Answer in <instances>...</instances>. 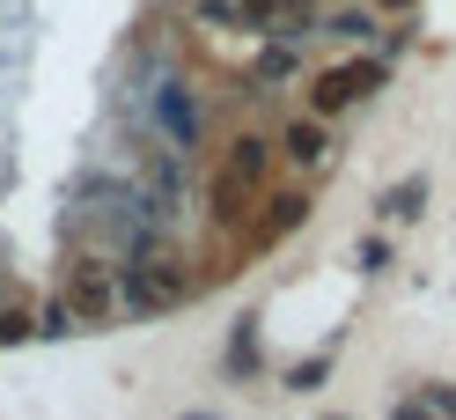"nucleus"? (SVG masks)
I'll return each mask as SVG.
<instances>
[{
    "instance_id": "nucleus-2",
    "label": "nucleus",
    "mask_w": 456,
    "mask_h": 420,
    "mask_svg": "<svg viewBox=\"0 0 456 420\" xmlns=\"http://www.w3.org/2000/svg\"><path fill=\"white\" fill-rule=\"evenodd\" d=\"M258 185H265V140H236L228 148V162H221V177H214V214L221 221H236V214H250V200H258Z\"/></svg>"
},
{
    "instance_id": "nucleus-10",
    "label": "nucleus",
    "mask_w": 456,
    "mask_h": 420,
    "mask_svg": "<svg viewBox=\"0 0 456 420\" xmlns=\"http://www.w3.org/2000/svg\"><path fill=\"white\" fill-rule=\"evenodd\" d=\"M383 8H390V15H405V8H412V0H383Z\"/></svg>"
},
{
    "instance_id": "nucleus-3",
    "label": "nucleus",
    "mask_w": 456,
    "mask_h": 420,
    "mask_svg": "<svg viewBox=\"0 0 456 420\" xmlns=\"http://www.w3.org/2000/svg\"><path fill=\"white\" fill-rule=\"evenodd\" d=\"M376 81H383V74L368 67V60H346V67H324V74H317V89H309V119L324 126L331 111H346V103H361L368 89H376Z\"/></svg>"
},
{
    "instance_id": "nucleus-6",
    "label": "nucleus",
    "mask_w": 456,
    "mask_h": 420,
    "mask_svg": "<svg viewBox=\"0 0 456 420\" xmlns=\"http://www.w3.org/2000/svg\"><path fill=\"white\" fill-rule=\"evenodd\" d=\"M419 399H427L435 420H456V391H449V383H419Z\"/></svg>"
},
{
    "instance_id": "nucleus-4",
    "label": "nucleus",
    "mask_w": 456,
    "mask_h": 420,
    "mask_svg": "<svg viewBox=\"0 0 456 420\" xmlns=\"http://www.w3.org/2000/svg\"><path fill=\"white\" fill-rule=\"evenodd\" d=\"M280 148H288V162H302V170H317V162L331 155V140H324V126H317V119H295L288 133H280Z\"/></svg>"
},
{
    "instance_id": "nucleus-5",
    "label": "nucleus",
    "mask_w": 456,
    "mask_h": 420,
    "mask_svg": "<svg viewBox=\"0 0 456 420\" xmlns=\"http://www.w3.org/2000/svg\"><path fill=\"white\" fill-rule=\"evenodd\" d=\"M126 295H133V302H169V295H184V280L169 273V266H140Z\"/></svg>"
},
{
    "instance_id": "nucleus-9",
    "label": "nucleus",
    "mask_w": 456,
    "mask_h": 420,
    "mask_svg": "<svg viewBox=\"0 0 456 420\" xmlns=\"http://www.w3.org/2000/svg\"><path fill=\"white\" fill-rule=\"evenodd\" d=\"M243 15H250V22H273V15H280V0H243Z\"/></svg>"
},
{
    "instance_id": "nucleus-1",
    "label": "nucleus",
    "mask_w": 456,
    "mask_h": 420,
    "mask_svg": "<svg viewBox=\"0 0 456 420\" xmlns=\"http://www.w3.org/2000/svg\"><path fill=\"white\" fill-rule=\"evenodd\" d=\"M60 310H67V325H110V317H118V266L96 259V251L67 259V273H60Z\"/></svg>"
},
{
    "instance_id": "nucleus-7",
    "label": "nucleus",
    "mask_w": 456,
    "mask_h": 420,
    "mask_svg": "<svg viewBox=\"0 0 456 420\" xmlns=\"http://www.w3.org/2000/svg\"><path fill=\"white\" fill-rule=\"evenodd\" d=\"M162 119H169V133H184V140H191V126H199V119H191V103H184V96H169V103H162Z\"/></svg>"
},
{
    "instance_id": "nucleus-8",
    "label": "nucleus",
    "mask_w": 456,
    "mask_h": 420,
    "mask_svg": "<svg viewBox=\"0 0 456 420\" xmlns=\"http://www.w3.org/2000/svg\"><path fill=\"white\" fill-rule=\"evenodd\" d=\"M390 214H397V221L419 214V185H397V192H390Z\"/></svg>"
}]
</instances>
